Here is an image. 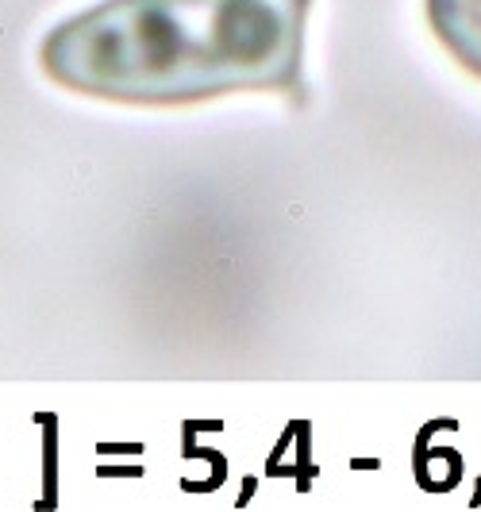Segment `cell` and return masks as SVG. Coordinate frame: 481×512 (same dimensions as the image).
<instances>
[{"label": "cell", "instance_id": "2", "mask_svg": "<svg viewBox=\"0 0 481 512\" xmlns=\"http://www.w3.org/2000/svg\"><path fill=\"white\" fill-rule=\"evenodd\" d=\"M428 20L443 47L481 77V0H428Z\"/></svg>", "mask_w": 481, "mask_h": 512}, {"label": "cell", "instance_id": "1", "mask_svg": "<svg viewBox=\"0 0 481 512\" xmlns=\"http://www.w3.org/2000/svg\"><path fill=\"white\" fill-rule=\"evenodd\" d=\"M312 0H104L39 47L43 74L101 101L185 104L289 89Z\"/></svg>", "mask_w": 481, "mask_h": 512}]
</instances>
